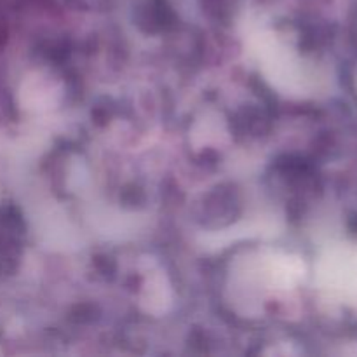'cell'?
Listing matches in <instances>:
<instances>
[{
  "instance_id": "1",
  "label": "cell",
  "mask_w": 357,
  "mask_h": 357,
  "mask_svg": "<svg viewBox=\"0 0 357 357\" xmlns=\"http://www.w3.org/2000/svg\"><path fill=\"white\" fill-rule=\"evenodd\" d=\"M352 35H354V42H356V45H357V20H356V23H354V30H352Z\"/></svg>"
}]
</instances>
